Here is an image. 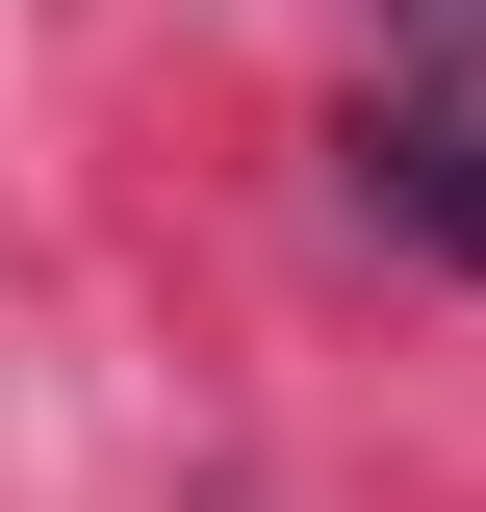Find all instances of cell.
I'll use <instances>...</instances> for the list:
<instances>
[{
	"label": "cell",
	"mask_w": 486,
	"mask_h": 512,
	"mask_svg": "<svg viewBox=\"0 0 486 512\" xmlns=\"http://www.w3.org/2000/svg\"><path fill=\"white\" fill-rule=\"evenodd\" d=\"M333 154H359V205H384L410 256H461V282H486V103H461V77H384Z\"/></svg>",
	"instance_id": "1"
},
{
	"label": "cell",
	"mask_w": 486,
	"mask_h": 512,
	"mask_svg": "<svg viewBox=\"0 0 486 512\" xmlns=\"http://www.w3.org/2000/svg\"><path fill=\"white\" fill-rule=\"evenodd\" d=\"M384 26H410V52L461 77V103H486V0H384Z\"/></svg>",
	"instance_id": "2"
}]
</instances>
